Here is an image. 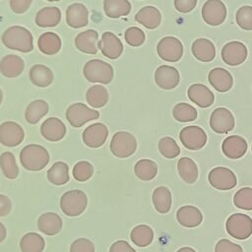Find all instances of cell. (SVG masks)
<instances>
[{"label": "cell", "mask_w": 252, "mask_h": 252, "mask_svg": "<svg viewBox=\"0 0 252 252\" xmlns=\"http://www.w3.org/2000/svg\"><path fill=\"white\" fill-rule=\"evenodd\" d=\"M2 42L6 47L24 53L33 49L32 34L29 30L21 26L8 28L2 34Z\"/></svg>", "instance_id": "obj_1"}, {"label": "cell", "mask_w": 252, "mask_h": 252, "mask_svg": "<svg viewBox=\"0 0 252 252\" xmlns=\"http://www.w3.org/2000/svg\"><path fill=\"white\" fill-rule=\"evenodd\" d=\"M49 154L47 150L35 144L24 147L20 153V161L23 167L30 171H39L49 162Z\"/></svg>", "instance_id": "obj_2"}, {"label": "cell", "mask_w": 252, "mask_h": 252, "mask_svg": "<svg viewBox=\"0 0 252 252\" xmlns=\"http://www.w3.org/2000/svg\"><path fill=\"white\" fill-rule=\"evenodd\" d=\"M83 73L89 82L106 85L112 81L114 75L112 66L100 59H92L88 61L84 66Z\"/></svg>", "instance_id": "obj_3"}, {"label": "cell", "mask_w": 252, "mask_h": 252, "mask_svg": "<svg viewBox=\"0 0 252 252\" xmlns=\"http://www.w3.org/2000/svg\"><path fill=\"white\" fill-rule=\"evenodd\" d=\"M88 198L82 190H70L60 198V208L69 217L80 216L87 208Z\"/></svg>", "instance_id": "obj_4"}, {"label": "cell", "mask_w": 252, "mask_h": 252, "mask_svg": "<svg viewBox=\"0 0 252 252\" xmlns=\"http://www.w3.org/2000/svg\"><path fill=\"white\" fill-rule=\"evenodd\" d=\"M227 233L233 238L244 240L252 234V219L245 214L236 213L228 217L225 222Z\"/></svg>", "instance_id": "obj_5"}, {"label": "cell", "mask_w": 252, "mask_h": 252, "mask_svg": "<svg viewBox=\"0 0 252 252\" xmlns=\"http://www.w3.org/2000/svg\"><path fill=\"white\" fill-rule=\"evenodd\" d=\"M137 149L136 138L129 132L119 131L115 133L110 142L111 153L120 158L132 156Z\"/></svg>", "instance_id": "obj_6"}, {"label": "cell", "mask_w": 252, "mask_h": 252, "mask_svg": "<svg viewBox=\"0 0 252 252\" xmlns=\"http://www.w3.org/2000/svg\"><path fill=\"white\" fill-rule=\"evenodd\" d=\"M98 117V111L88 107L82 102L73 103L66 110V118L68 122L75 128H80L88 121L95 120Z\"/></svg>", "instance_id": "obj_7"}, {"label": "cell", "mask_w": 252, "mask_h": 252, "mask_svg": "<svg viewBox=\"0 0 252 252\" xmlns=\"http://www.w3.org/2000/svg\"><path fill=\"white\" fill-rule=\"evenodd\" d=\"M157 51L162 60L176 62L181 59L183 55V45L178 38L174 36H165L158 41Z\"/></svg>", "instance_id": "obj_8"}, {"label": "cell", "mask_w": 252, "mask_h": 252, "mask_svg": "<svg viewBox=\"0 0 252 252\" xmlns=\"http://www.w3.org/2000/svg\"><path fill=\"white\" fill-rule=\"evenodd\" d=\"M182 145L191 151L202 149L207 143V134L199 126L191 125L184 127L179 134Z\"/></svg>", "instance_id": "obj_9"}, {"label": "cell", "mask_w": 252, "mask_h": 252, "mask_svg": "<svg viewBox=\"0 0 252 252\" xmlns=\"http://www.w3.org/2000/svg\"><path fill=\"white\" fill-rule=\"evenodd\" d=\"M235 125L234 116L225 107L216 108L210 116V127L219 134H225L233 130Z\"/></svg>", "instance_id": "obj_10"}, {"label": "cell", "mask_w": 252, "mask_h": 252, "mask_svg": "<svg viewBox=\"0 0 252 252\" xmlns=\"http://www.w3.org/2000/svg\"><path fill=\"white\" fill-rule=\"evenodd\" d=\"M208 180L218 190H229L237 184V179L233 171L223 166L213 168L208 175Z\"/></svg>", "instance_id": "obj_11"}, {"label": "cell", "mask_w": 252, "mask_h": 252, "mask_svg": "<svg viewBox=\"0 0 252 252\" xmlns=\"http://www.w3.org/2000/svg\"><path fill=\"white\" fill-rule=\"evenodd\" d=\"M202 18L210 26H220L226 18V7L220 0H207L202 7Z\"/></svg>", "instance_id": "obj_12"}, {"label": "cell", "mask_w": 252, "mask_h": 252, "mask_svg": "<svg viewBox=\"0 0 252 252\" xmlns=\"http://www.w3.org/2000/svg\"><path fill=\"white\" fill-rule=\"evenodd\" d=\"M248 55L247 48L240 41H230L223 45L221 49V59L229 66H237L242 64Z\"/></svg>", "instance_id": "obj_13"}, {"label": "cell", "mask_w": 252, "mask_h": 252, "mask_svg": "<svg viewBox=\"0 0 252 252\" xmlns=\"http://www.w3.org/2000/svg\"><path fill=\"white\" fill-rule=\"evenodd\" d=\"M25 137L23 128L16 122L6 121L0 125V143L6 147L19 146Z\"/></svg>", "instance_id": "obj_14"}, {"label": "cell", "mask_w": 252, "mask_h": 252, "mask_svg": "<svg viewBox=\"0 0 252 252\" xmlns=\"http://www.w3.org/2000/svg\"><path fill=\"white\" fill-rule=\"evenodd\" d=\"M97 47L101 53L108 59H117L123 51V44L118 36L111 32L102 33L100 40L97 42Z\"/></svg>", "instance_id": "obj_15"}, {"label": "cell", "mask_w": 252, "mask_h": 252, "mask_svg": "<svg viewBox=\"0 0 252 252\" xmlns=\"http://www.w3.org/2000/svg\"><path fill=\"white\" fill-rule=\"evenodd\" d=\"M156 84L163 90H172L180 82V75L175 67L161 65L155 72Z\"/></svg>", "instance_id": "obj_16"}, {"label": "cell", "mask_w": 252, "mask_h": 252, "mask_svg": "<svg viewBox=\"0 0 252 252\" xmlns=\"http://www.w3.org/2000/svg\"><path fill=\"white\" fill-rule=\"evenodd\" d=\"M108 136V129L102 123H94L88 126L82 135L83 142L90 148L101 147Z\"/></svg>", "instance_id": "obj_17"}, {"label": "cell", "mask_w": 252, "mask_h": 252, "mask_svg": "<svg viewBox=\"0 0 252 252\" xmlns=\"http://www.w3.org/2000/svg\"><path fill=\"white\" fill-rule=\"evenodd\" d=\"M247 142L244 138L238 135H231L225 138L221 145L222 153L225 157L231 159L242 158L247 152Z\"/></svg>", "instance_id": "obj_18"}, {"label": "cell", "mask_w": 252, "mask_h": 252, "mask_svg": "<svg viewBox=\"0 0 252 252\" xmlns=\"http://www.w3.org/2000/svg\"><path fill=\"white\" fill-rule=\"evenodd\" d=\"M187 94L192 102L202 108L211 106L215 100V95L213 92L203 84L191 85L188 88Z\"/></svg>", "instance_id": "obj_19"}, {"label": "cell", "mask_w": 252, "mask_h": 252, "mask_svg": "<svg viewBox=\"0 0 252 252\" xmlns=\"http://www.w3.org/2000/svg\"><path fill=\"white\" fill-rule=\"evenodd\" d=\"M67 25L74 29L86 27L89 23V11L82 3H74L66 10Z\"/></svg>", "instance_id": "obj_20"}, {"label": "cell", "mask_w": 252, "mask_h": 252, "mask_svg": "<svg viewBox=\"0 0 252 252\" xmlns=\"http://www.w3.org/2000/svg\"><path fill=\"white\" fill-rule=\"evenodd\" d=\"M40 132L43 138L50 142H57L64 138L66 134L65 124L56 117H50L41 124Z\"/></svg>", "instance_id": "obj_21"}, {"label": "cell", "mask_w": 252, "mask_h": 252, "mask_svg": "<svg viewBox=\"0 0 252 252\" xmlns=\"http://www.w3.org/2000/svg\"><path fill=\"white\" fill-rule=\"evenodd\" d=\"M208 80L213 88L220 93L229 91L233 85V78L231 74L220 67L212 69L208 75Z\"/></svg>", "instance_id": "obj_22"}, {"label": "cell", "mask_w": 252, "mask_h": 252, "mask_svg": "<svg viewBox=\"0 0 252 252\" xmlns=\"http://www.w3.org/2000/svg\"><path fill=\"white\" fill-rule=\"evenodd\" d=\"M62 220L56 213H43L37 220V228L42 233L53 236L62 228Z\"/></svg>", "instance_id": "obj_23"}, {"label": "cell", "mask_w": 252, "mask_h": 252, "mask_svg": "<svg viewBox=\"0 0 252 252\" xmlns=\"http://www.w3.org/2000/svg\"><path fill=\"white\" fill-rule=\"evenodd\" d=\"M98 33L94 30H87L80 32L75 38L76 47L87 54H95L97 52Z\"/></svg>", "instance_id": "obj_24"}, {"label": "cell", "mask_w": 252, "mask_h": 252, "mask_svg": "<svg viewBox=\"0 0 252 252\" xmlns=\"http://www.w3.org/2000/svg\"><path fill=\"white\" fill-rule=\"evenodd\" d=\"M24 68V60L15 54L6 55L0 61V72L7 78H16L20 76L23 73Z\"/></svg>", "instance_id": "obj_25"}, {"label": "cell", "mask_w": 252, "mask_h": 252, "mask_svg": "<svg viewBox=\"0 0 252 252\" xmlns=\"http://www.w3.org/2000/svg\"><path fill=\"white\" fill-rule=\"evenodd\" d=\"M176 219L182 226L196 227L202 222L203 215L198 208L187 205L178 209Z\"/></svg>", "instance_id": "obj_26"}, {"label": "cell", "mask_w": 252, "mask_h": 252, "mask_svg": "<svg viewBox=\"0 0 252 252\" xmlns=\"http://www.w3.org/2000/svg\"><path fill=\"white\" fill-rule=\"evenodd\" d=\"M194 57L202 62H210L216 56V47L208 38H197L191 47Z\"/></svg>", "instance_id": "obj_27"}, {"label": "cell", "mask_w": 252, "mask_h": 252, "mask_svg": "<svg viewBox=\"0 0 252 252\" xmlns=\"http://www.w3.org/2000/svg\"><path fill=\"white\" fill-rule=\"evenodd\" d=\"M135 20L149 30L158 28L161 22V14L159 10L154 6H146L138 11Z\"/></svg>", "instance_id": "obj_28"}, {"label": "cell", "mask_w": 252, "mask_h": 252, "mask_svg": "<svg viewBox=\"0 0 252 252\" xmlns=\"http://www.w3.org/2000/svg\"><path fill=\"white\" fill-rule=\"evenodd\" d=\"M35 24L40 28L56 27L61 21V12L57 7H44L35 16Z\"/></svg>", "instance_id": "obj_29"}, {"label": "cell", "mask_w": 252, "mask_h": 252, "mask_svg": "<svg viewBox=\"0 0 252 252\" xmlns=\"http://www.w3.org/2000/svg\"><path fill=\"white\" fill-rule=\"evenodd\" d=\"M31 82L39 88H45L53 82V73L45 65L35 64L30 70Z\"/></svg>", "instance_id": "obj_30"}, {"label": "cell", "mask_w": 252, "mask_h": 252, "mask_svg": "<svg viewBox=\"0 0 252 252\" xmlns=\"http://www.w3.org/2000/svg\"><path fill=\"white\" fill-rule=\"evenodd\" d=\"M39 50L46 55H54L61 49V38L55 32H44L37 40Z\"/></svg>", "instance_id": "obj_31"}, {"label": "cell", "mask_w": 252, "mask_h": 252, "mask_svg": "<svg viewBox=\"0 0 252 252\" xmlns=\"http://www.w3.org/2000/svg\"><path fill=\"white\" fill-rule=\"evenodd\" d=\"M153 203L155 209L160 213L165 214L168 213L171 208V193L169 189L165 186H158L153 192Z\"/></svg>", "instance_id": "obj_32"}, {"label": "cell", "mask_w": 252, "mask_h": 252, "mask_svg": "<svg viewBox=\"0 0 252 252\" xmlns=\"http://www.w3.org/2000/svg\"><path fill=\"white\" fill-rule=\"evenodd\" d=\"M177 169L181 179L188 184L194 183L198 178V166L190 158H181L177 162Z\"/></svg>", "instance_id": "obj_33"}, {"label": "cell", "mask_w": 252, "mask_h": 252, "mask_svg": "<svg viewBox=\"0 0 252 252\" xmlns=\"http://www.w3.org/2000/svg\"><path fill=\"white\" fill-rule=\"evenodd\" d=\"M103 10L107 17L117 19L130 13L131 4L128 0H104Z\"/></svg>", "instance_id": "obj_34"}, {"label": "cell", "mask_w": 252, "mask_h": 252, "mask_svg": "<svg viewBox=\"0 0 252 252\" xmlns=\"http://www.w3.org/2000/svg\"><path fill=\"white\" fill-rule=\"evenodd\" d=\"M49 109L48 103L43 99H36L32 101L26 108L25 118L30 124H36Z\"/></svg>", "instance_id": "obj_35"}, {"label": "cell", "mask_w": 252, "mask_h": 252, "mask_svg": "<svg viewBox=\"0 0 252 252\" xmlns=\"http://www.w3.org/2000/svg\"><path fill=\"white\" fill-rule=\"evenodd\" d=\"M44 247L45 241L43 237L35 232H28L20 240L22 252H42Z\"/></svg>", "instance_id": "obj_36"}, {"label": "cell", "mask_w": 252, "mask_h": 252, "mask_svg": "<svg viewBox=\"0 0 252 252\" xmlns=\"http://www.w3.org/2000/svg\"><path fill=\"white\" fill-rule=\"evenodd\" d=\"M69 166L63 161H57L47 171V179L54 185H64L69 181Z\"/></svg>", "instance_id": "obj_37"}, {"label": "cell", "mask_w": 252, "mask_h": 252, "mask_svg": "<svg viewBox=\"0 0 252 252\" xmlns=\"http://www.w3.org/2000/svg\"><path fill=\"white\" fill-rule=\"evenodd\" d=\"M86 99H87V102L94 108L102 107L108 101V92L101 85L92 86L87 91Z\"/></svg>", "instance_id": "obj_38"}, {"label": "cell", "mask_w": 252, "mask_h": 252, "mask_svg": "<svg viewBox=\"0 0 252 252\" xmlns=\"http://www.w3.org/2000/svg\"><path fill=\"white\" fill-rule=\"evenodd\" d=\"M130 238L135 245L139 247H146L152 243L154 239V231L147 224H139L132 229Z\"/></svg>", "instance_id": "obj_39"}, {"label": "cell", "mask_w": 252, "mask_h": 252, "mask_svg": "<svg viewBox=\"0 0 252 252\" xmlns=\"http://www.w3.org/2000/svg\"><path fill=\"white\" fill-rule=\"evenodd\" d=\"M136 176L143 181H150L154 179L158 173V165L152 159H140L134 166Z\"/></svg>", "instance_id": "obj_40"}, {"label": "cell", "mask_w": 252, "mask_h": 252, "mask_svg": "<svg viewBox=\"0 0 252 252\" xmlns=\"http://www.w3.org/2000/svg\"><path fill=\"white\" fill-rule=\"evenodd\" d=\"M0 167L8 179H15L19 175V167L15 156L10 152H4L0 156Z\"/></svg>", "instance_id": "obj_41"}, {"label": "cell", "mask_w": 252, "mask_h": 252, "mask_svg": "<svg viewBox=\"0 0 252 252\" xmlns=\"http://www.w3.org/2000/svg\"><path fill=\"white\" fill-rule=\"evenodd\" d=\"M172 115L178 122H191L197 118L198 112L196 108L189 103L179 102L173 107Z\"/></svg>", "instance_id": "obj_42"}, {"label": "cell", "mask_w": 252, "mask_h": 252, "mask_svg": "<svg viewBox=\"0 0 252 252\" xmlns=\"http://www.w3.org/2000/svg\"><path fill=\"white\" fill-rule=\"evenodd\" d=\"M158 151L166 158H174L180 154V148L171 137H163L158 141Z\"/></svg>", "instance_id": "obj_43"}, {"label": "cell", "mask_w": 252, "mask_h": 252, "mask_svg": "<svg viewBox=\"0 0 252 252\" xmlns=\"http://www.w3.org/2000/svg\"><path fill=\"white\" fill-rule=\"evenodd\" d=\"M234 205L242 210H252V188L243 187L239 189L233 197Z\"/></svg>", "instance_id": "obj_44"}, {"label": "cell", "mask_w": 252, "mask_h": 252, "mask_svg": "<svg viewBox=\"0 0 252 252\" xmlns=\"http://www.w3.org/2000/svg\"><path fill=\"white\" fill-rule=\"evenodd\" d=\"M94 174V166L87 160L77 162L73 168V176L77 181L85 182L89 180Z\"/></svg>", "instance_id": "obj_45"}, {"label": "cell", "mask_w": 252, "mask_h": 252, "mask_svg": "<svg viewBox=\"0 0 252 252\" xmlns=\"http://www.w3.org/2000/svg\"><path fill=\"white\" fill-rule=\"evenodd\" d=\"M237 25L245 31H252V7L242 6L240 7L235 15Z\"/></svg>", "instance_id": "obj_46"}, {"label": "cell", "mask_w": 252, "mask_h": 252, "mask_svg": "<svg viewBox=\"0 0 252 252\" xmlns=\"http://www.w3.org/2000/svg\"><path fill=\"white\" fill-rule=\"evenodd\" d=\"M124 37L126 42L131 46H140L145 42L146 39L144 32L137 27H131L127 29Z\"/></svg>", "instance_id": "obj_47"}, {"label": "cell", "mask_w": 252, "mask_h": 252, "mask_svg": "<svg viewBox=\"0 0 252 252\" xmlns=\"http://www.w3.org/2000/svg\"><path fill=\"white\" fill-rule=\"evenodd\" d=\"M70 252H94V244L88 238H78L72 242Z\"/></svg>", "instance_id": "obj_48"}, {"label": "cell", "mask_w": 252, "mask_h": 252, "mask_svg": "<svg viewBox=\"0 0 252 252\" xmlns=\"http://www.w3.org/2000/svg\"><path fill=\"white\" fill-rule=\"evenodd\" d=\"M215 252H243V249L240 245L227 239H220L216 244Z\"/></svg>", "instance_id": "obj_49"}, {"label": "cell", "mask_w": 252, "mask_h": 252, "mask_svg": "<svg viewBox=\"0 0 252 252\" xmlns=\"http://www.w3.org/2000/svg\"><path fill=\"white\" fill-rule=\"evenodd\" d=\"M197 5V0H174V7L180 13H189Z\"/></svg>", "instance_id": "obj_50"}, {"label": "cell", "mask_w": 252, "mask_h": 252, "mask_svg": "<svg viewBox=\"0 0 252 252\" xmlns=\"http://www.w3.org/2000/svg\"><path fill=\"white\" fill-rule=\"evenodd\" d=\"M32 0H10V7L16 14L25 13L31 6Z\"/></svg>", "instance_id": "obj_51"}, {"label": "cell", "mask_w": 252, "mask_h": 252, "mask_svg": "<svg viewBox=\"0 0 252 252\" xmlns=\"http://www.w3.org/2000/svg\"><path fill=\"white\" fill-rule=\"evenodd\" d=\"M109 252H136V250L127 241L117 240L111 244Z\"/></svg>", "instance_id": "obj_52"}, {"label": "cell", "mask_w": 252, "mask_h": 252, "mask_svg": "<svg viewBox=\"0 0 252 252\" xmlns=\"http://www.w3.org/2000/svg\"><path fill=\"white\" fill-rule=\"evenodd\" d=\"M12 210V203L9 197L0 194V217H5L9 215Z\"/></svg>", "instance_id": "obj_53"}, {"label": "cell", "mask_w": 252, "mask_h": 252, "mask_svg": "<svg viewBox=\"0 0 252 252\" xmlns=\"http://www.w3.org/2000/svg\"><path fill=\"white\" fill-rule=\"evenodd\" d=\"M6 235H7L6 227H5L4 224L0 221V243H1L2 241H4V239L6 238Z\"/></svg>", "instance_id": "obj_54"}, {"label": "cell", "mask_w": 252, "mask_h": 252, "mask_svg": "<svg viewBox=\"0 0 252 252\" xmlns=\"http://www.w3.org/2000/svg\"><path fill=\"white\" fill-rule=\"evenodd\" d=\"M176 252H196V251L191 247H182V248L178 249Z\"/></svg>", "instance_id": "obj_55"}, {"label": "cell", "mask_w": 252, "mask_h": 252, "mask_svg": "<svg viewBox=\"0 0 252 252\" xmlns=\"http://www.w3.org/2000/svg\"><path fill=\"white\" fill-rule=\"evenodd\" d=\"M2 99H3V93H2V91H1V89H0V104H1V102H2Z\"/></svg>", "instance_id": "obj_56"}, {"label": "cell", "mask_w": 252, "mask_h": 252, "mask_svg": "<svg viewBox=\"0 0 252 252\" xmlns=\"http://www.w3.org/2000/svg\"><path fill=\"white\" fill-rule=\"evenodd\" d=\"M47 1H49V2H56V1H59V0H47Z\"/></svg>", "instance_id": "obj_57"}, {"label": "cell", "mask_w": 252, "mask_h": 252, "mask_svg": "<svg viewBox=\"0 0 252 252\" xmlns=\"http://www.w3.org/2000/svg\"><path fill=\"white\" fill-rule=\"evenodd\" d=\"M251 150H252V149H251Z\"/></svg>", "instance_id": "obj_58"}]
</instances>
